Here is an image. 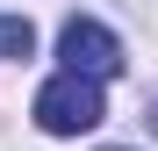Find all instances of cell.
Listing matches in <instances>:
<instances>
[{
    "label": "cell",
    "mask_w": 158,
    "mask_h": 151,
    "mask_svg": "<svg viewBox=\"0 0 158 151\" xmlns=\"http://www.w3.org/2000/svg\"><path fill=\"white\" fill-rule=\"evenodd\" d=\"M101 115H108V101H101V79H86V72H50L36 86L43 137H86V130H101Z\"/></svg>",
    "instance_id": "obj_1"
},
{
    "label": "cell",
    "mask_w": 158,
    "mask_h": 151,
    "mask_svg": "<svg viewBox=\"0 0 158 151\" xmlns=\"http://www.w3.org/2000/svg\"><path fill=\"white\" fill-rule=\"evenodd\" d=\"M58 58H65V72L115 79V72H122V43H115V29H101L94 15H72L65 29H58Z\"/></svg>",
    "instance_id": "obj_2"
},
{
    "label": "cell",
    "mask_w": 158,
    "mask_h": 151,
    "mask_svg": "<svg viewBox=\"0 0 158 151\" xmlns=\"http://www.w3.org/2000/svg\"><path fill=\"white\" fill-rule=\"evenodd\" d=\"M29 50H36L29 15H0V58H29Z\"/></svg>",
    "instance_id": "obj_3"
}]
</instances>
